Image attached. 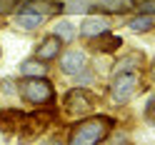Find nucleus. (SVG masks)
I'll return each instance as SVG.
<instances>
[{"label": "nucleus", "mask_w": 155, "mask_h": 145, "mask_svg": "<svg viewBox=\"0 0 155 145\" xmlns=\"http://www.w3.org/2000/svg\"><path fill=\"white\" fill-rule=\"evenodd\" d=\"M113 118L108 115H95V118H85L80 120L73 128L70 133V140L68 145H100L105 138H108V133L113 128Z\"/></svg>", "instance_id": "obj_1"}, {"label": "nucleus", "mask_w": 155, "mask_h": 145, "mask_svg": "<svg viewBox=\"0 0 155 145\" xmlns=\"http://www.w3.org/2000/svg\"><path fill=\"white\" fill-rule=\"evenodd\" d=\"M20 95L33 103L35 108H45V105H50L55 100V88L50 80H45V75H40V78H25L20 83Z\"/></svg>", "instance_id": "obj_2"}, {"label": "nucleus", "mask_w": 155, "mask_h": 145, "mask_svg": "<svg viewBox=\"0 0 155 145\" xmlns=\"http://www.w3.org/2000/svg\"><path fill=\"white\" fill-rule=\"evenodd\" d=\"M140 88V75L138 70H120V73H113V85H110V100L115 105H123L128 103L135 90Z\"/></svg>", "instance_id": "obj_3"}, {"label": "nucleus", "mask_w": 155, "mask_h": 145, "mask_svg": "<svg viewBox=\"0 0 155 145\" xmlns=\"http://www.w3.org/2000/svg\"><path fill=\"white\" fill-rule=\"evenodd\" d=\"M53 120V113L50 110H45V113H33V115H25L23 118V143H28V140H33V138H38V135H40L45 128H48V123Z\"/></svg>", "instance_id": "obj_4"}, {"label": "nucleus", "mask_w": 155, "mask_h": 145, "mask_svg": "<svg viewBox=\"0 0 155 145\" xmlns=\"http://www.w3.org/2000/svg\"><path fill=\"white\" fill-rule=\"evenodd\" d=\"M65 108L70 110L73 115H83V113H90L95 108V98H93V93L90 90H85V88H75L68 93V98H65Z\"/></svg>", "instance_id": "obj_5"}, {"label": "nucleus", "mask_w": 155, "mask_h": 145, "mask_svg": "<svg viewBox=\"0 0 155 145\" xmlns=\"http://www.w3.org/2000/svg\"><path fill=\"white\" fill-rule=\"evenodd\" d=\"M88 68V58H85L83 50H68L63 58H60V70L65 75H75Z\"/></svg>", "instance_id": "obj_6"}, {"label": "nucleus", "mask_w": 155, "mask_h": 145, "mask_svg": "<svg viewBox=\"0 0 155 145\" xmlns=\"http://www.w3.org/2000/svg\"><path fill=\"white\" fill-rule=\"evenodd\" d=\"M43 23H45V15H43V13H38L33 5L23 8V10L15 15V25H18V28H23V30H35V28H40Z\"/></svg>", "instance_id": "obj_7"}, {"label": "nucleus", "mask_w": 155, "mask_h": 145, "mask_svg": "<svg viewBox=\"0 0 155 145\" xmlns=\"http://www.w3.org/2000/svg\"><path fill=\"white\" fill-rule=\"evenodd\" d=\"M60 45H63V40H60L58 35H53V33H50V35H45V38H43V43L35 48V58H38V60H43V63L53 60V58L60 53Z\"/></svg>", "instance_id": "obj_8"}, {"label": "nucleus", "mask_w": 155, "mask_h": 145, "mask_svg": "<svg viewBox=\"0 0 155 145\" xmlns=\"http://www.w3.org/2000/svg\"><path fill=\"white\" fill-rule=\"evenodd\" d=\"M105 30H110V23L105 18H85L83 25H80V35L88 38V40H93L95 35H100Z\"/></svg>", "instance_id": "obj_9"}, {"label": "nucleus", "mask_w": 155, "mask_h": 145, "mask_svg": "<svg viewBox=\"0 0 155 145\" xmlns=\"http://www.w3.org/2000/svg\"><path fill=\"white\" fill-rule=\"evenodd\" d=\"M25 113L23 110H15V108H3L0 110V130L3 133H13L18 125L23 123Z\"/></svg>", "instance_id": "obj_10"}, {"label": "nucleus", "mask_w": 155, "mask_h": 145, "mask_svg": "<svg viewBox=\"0 0 155 145\" xmlns=\"http://www.w3.org/2000/svg\"><path fill=\"white\" fill-rule=\"evenodd\" d=\"M95 50H100V53H115V50H118V48L123 45V38L120 35H113V33H108V30H105V33H100V35H95Z\"/></svg>", "instance_id": "obj_11"}, {"label": "nucleus", "mask_w": 155, "mask_h": 145, "mask_svg": "<svg viewBox=\"0 0 155 145\" xmlns=\"http://www.w3.org/2000/svg\"><path fill=\"white\" fill-rule=\"evenodd\" d=\"M20 73L25 78H40V75H48V63L38 60V58H30V60L20 63Z\"/></svg>", "instance_id": "obj_12"}, {"label": "nucleus", "mask_w": 155, "mask_h": 145, "mask_svg": "<svg viewBox=\"0 0 155 145\" xmlns=\"http://www.w3.org/2000/svg\"><path fill=\"white\" fill-rule=\"evenodd\" d=\"M128 28L135 30V33H150L155 28V15L153 13H140V15H135L133 20L128 23Z\"/></svg>", "instance_id": "obj_13"}, {"label": "nucleus", "mask_w": 155, "mask_h": 145, "mask_svg": "<svg viewBox=\"0 0 155 145\" xmlns=\"http://www.w3.org/2000/svg\"><path fill=\"white\" fill-rule=\"evenodd\" d=\"M53 35H58L63 43H70V40H75V25L68 20H60L53 25Z\"/></svg>", "instance_id": "obj_14"}, {"label": "nucleus", "mask_w": 155, "mask_h": 145, "mask_svg": "<svg viewBox=\"0 0 155 145\" xmlns=\"http://www.w3.org/2000/svg\"><path fill=\"white\" fill-rule=\"evenodd\" d=\"M140 58H143L140 53H130V55H125L123 60L113 68V73H120V70H135V68L140 65Z\"/></svg>", "instance_id": "obj_15"}, {"label": "nucleus", "mask_w": 155, "mask_h": 145, "mask_svg": "<svg viewBox=\"0 0 155 145\" xmlns=\"http://www.w3.org/2000/svg\"><path fill=\"white\" fill-rule=\"evenodd\" d=\"M95 8L98 10H108V13H123V10H128V3L125 0H103Z\"/></svg>", "instance_id": "obj_16"}, {"label": "nucleus", "mask_w": 155, "mask_h": 145, "mask_svg": "<svg viewBox=\"0 0 155 145\" xmlns=\"http://www.w3.org/2000/svg\"><path fill=\"white\" fill-rule=\"evenodd\" d=\"M140 10H143V13H155V0H143V3H140Z\"/></svg>", "instance_id": "obj_17"}, {"label": "nucleus", "mask_w": 155, "mask_h": 145, "mask_svg": "<svg viewBox=\"0 0 155 145\" xmlns=\"http://www.w3.org/2000/svg\"><path fill=\"white\" fill-rule=\"evenodd\" d=\"M128 140H125V135H110V140H108V145H125Z\"/></svg>", "instance_id": "obj_18"}, {"label": "nucleus", "mask_w": 155, "mask_h": 145, "mask_svg": "<svg viewBox=\"0 0 155 145\" xmlns=\"http://www.w3.org/2000/svg\"><path fill=\"white\" fill-rule=\"evenodd\" d=\"M40 145H63V143H60V140L55 138V140H45V143H40Z\"/></svg>", "instance_id": "obj_19"}, {"label": "nucleus", "mask_w": 155, "mask_h": 145, "mask_svg": "<svg viewBox=\"0 0 155 145\" xmlns=\"http://www.w3.org/2000/svg\"><path fill=\"white\" fill-rule=\"evenodd\" d=\"M8 10V3H3V0H0V13H5Z\"/></svg>", "instance_id": "obj_20"}]
</instances>
